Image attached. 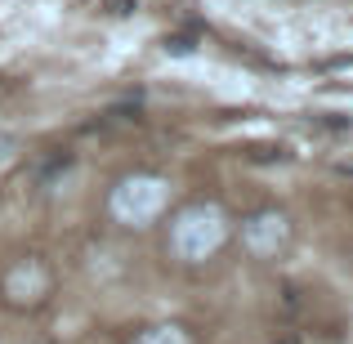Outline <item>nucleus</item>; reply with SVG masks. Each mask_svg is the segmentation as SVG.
<instances>
[{
  "mask_svg": "<svg viewBox=\"0 0 353 344\" xmlns=\"http://www.w3.org/2000/svg\"><path fill=\"white\" fill-rule=\"evenodd\" d=\"M134 344H188V336H183L179 327H152V331H143Z\"/></svg>",
  "mask_w": 353,
  "mask_h": 344,
  "instance_id": "obj_4",
  "label": "nucleus"
},
{
  "mask_svg": "<svg viewBox=\"0 0 353 344\" xmlns=\"http://www.w3.org/2000/svg\"><path fill=\"white\" fill-rule=\"evenodd\" d=\"M224 210L219 206H188V210H179L174 215V224H170V250L179 259H188V264H197V259H206V255H215L219 246H224Z\"/></svg>",
  "mask_w": 353,
  "mask_h": 344,
  "instance_id": "obj_1",
  "label": "nucleus"
},
{
  "mask_svg": "<svg viewBox=\"0 0 353 344\" xmlns=\"http://www.w3.org/2000/svg\"><path fill=\"white\" fill-rule=\"evenodd\" d=\"M121 5H130V0H112V14H121Z\"/></svg>",
  "mask_w": 353,
  "mask_h": 344,
  "instance_id": "obj_5",
  "label": "nucleus"
},
{
  "mask_svg": "<svg viewBox=\"0 0 353 344\" xmlns=\"http://www.w3.org/2000/svg\"><path fill=\"white\" fill-rule=\"evenodd\" d=\"M165 197H170L165 179H157V174H130L112 192V215L121 224H152L165 210Z\"/></svg>",
  "mask_w": 353,
  "mask_h": 344,
  "instance_id": "obj_2",
  "label": "nucleus"
},
{
  "mask_svg": "<svg viewBox=\"0 0 353 344\" xmlns=\"http://www.w3.org/2000/svg\"><path fill=\"white\" fill-rule=\"evenodd\" d=\"M286 237H291V228H286V215H277V210H264V215L241 224V246L250 255H277L286 246Z\"/></svg>",
  "mask_w": 353,
  "mask_h": 344,
  "instance_id": "obj_3",
  "label": "nucleus"
}]
</instances>
